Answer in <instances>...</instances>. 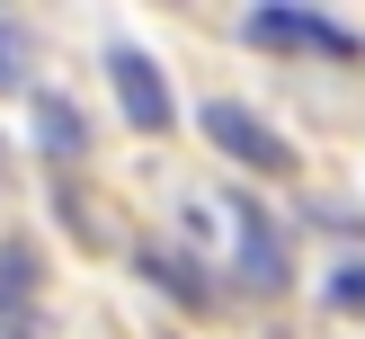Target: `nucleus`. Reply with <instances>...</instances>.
I'll list each match as a JSON object with an SVG mask.
<instances>
[{"label":"nucleus","instance_id":"obj_5","mask_svg":"<svg viewBox=\"0 0 365 339\" xmlns=\"http://www.w3.org/2000/svg\"><path fill=\"white\" fill-rule=\"evenodd\" d=\"M36 277L45 259L27 241H0V339H36Z\"/></svg>","mask_w":365,"mask_h":339},{"label":"nucleus","instance_id":"obj_6","mask_svg":"<svg viewBox=\"0 0 365 339\" xmlns=\"http://www.w3.org/2000/svg\"><path fill=\"white\" fill-rule=\"evenodd\" d=\"M134 268H143V277L160 285V295H178L187 313H205V303H214V277H205V268L187 259V250H160V241H143V250H134Z\"/></svg>","mask_w":365,"mask_h":339},{"label":"nucleus","instance_id":"obj_2","mask_svg":"<svg viewBox=\"0 0 365 339\" xmlns=\"http://www.w3.org/2000/svg\"><path fill=\"white\" fill-rule=\"evenodd\" d=\"M107 81H116V107H125L134 134H170L178 98H170V81H160V63L143 45H107Z\"/></svg>","mask_w":365,"mask_h":339},{"label":"nucleus","instance_id":"obj_8","mask_svg":"<svg viewBox=\"0 0 365 339\" xmlns=\"http://www.w3.org/2000/svg\"><path fill=\"white\" fill-rule=\"evenodd\" d=\"M0 89H27V27L0 9Z\"/></svg>","mask_w":365,"mask_h":339},{"label":"nucleus","instance_id":"obj_1","mask_svg":"<svg viewBox=\"0 0 365 339\" xmlns=\"http://www.w3.org/2000/svg\"><path fill=\"white\" fill-rule=\"evenodd\" d=\"M205 134H214V152H232L241 170H267V178L294 170V143H285L259 107H241V98H205Z\"/></svg>","mask_w":365,"mask_h":339},{"label":"nucleus","instance_id":"obj_7","mask_svg":"<svg viewBox=\"0 0 365 339\" xmlns=\"http://www.w3.org/2000/svg\"><path fill=\"white\" fill-rule=\"evenodd\" d=\"M36 152H45V161H81L89 152V125H81V107H71V98H53V89H36Z\"/></svg>","mask_w":365,"mask_h":339},{"label":"nucleus","instance_id":"obj_3","mask_svg":"<svg viewBox=\"0 0 365 339\" xmlns=\"http://www.w3.org/2000/svg\"><path fill=\"white\" fill-rule=\"evenodd\" d=\"M232 268H241V285L250 295H277L285 285V232H277V214L267 206H232Z\"/></svg>","mask_w":365,"mask_h":339},{"label":"nucleus","instance_id":"obj_4","mask_svg":"<svg viewBox=\"0 0 365 339\" xmlns=\"http://www.w3.org/2000/svg\"><path fill=\"white\" fill-rule=\"evenodd\" d=\"M241 36H250V45H312V54L356 63V36H348V27H330V18H312V9H250V18H241Z\"/></svg>","mask_w":365,"mask_h":339},{"label":"nucleus","instance_id":"obj_9","mask_svg":"<svg viewBox=\"0 0 365 339\" xmlns=\"http://www.w3.org/2000/svg\"><path fill=\"white\" fill-rule=\"evenodd\" d=\"M330 303H339V313H365V259L330 268Z\"/></svg>","mask_w":365,"mask_h":339}]
</instances>
